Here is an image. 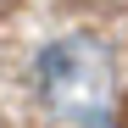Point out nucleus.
I'll return each instance as SVG.
<instances>
[{
  "mask_svg": "<svg viewBox=\"0 0 128 128\" xmlns=\"http://www.w3.org/2000/svg\"><path fill=\"white\" fill-rule=\"evenodd\" d=\"M89 6H106V11H112V6H128V0H89Z\"/></svg>",
  "mask_w": 128,
  "mask_h": 128,
  "instance_id": "1",
  "label": "nucleus"
},
{
  "mask_svg": "<svg viewBox=\"0 0 128 128\" xmlns=\"http://www.w3.org/2000/svg\"><path fill=\"white\" fill-rule=\"evenodd\" d=\"M11 6H17V0H0V17H11Z\"/></svg>",
  "mask_w": 128,
  "mask_h": 128,
  "instance_id": "2",
  "label": "nucleus"
}]
</instances>
